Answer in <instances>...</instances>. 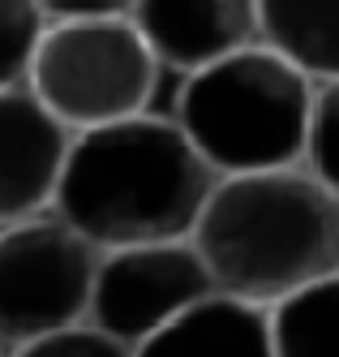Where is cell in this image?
Returning a JSON list of instances; mask_svg holds the SVG:
<instances>
[{
  "instance_id": "cell-8",
  "label": "cell",
  "mask_w": 339,
  "mask_h": 357,
  "mask_svg": "<svg viewBox=\"0 0 339 357\" xmlns=\"http://www.w3.org/2000/svg\"><path fill=\"white\" fill-rule=\"evenodd\" d=\"M129 22L159 69L185 78L258 43V0H138Z\"/></svg>"
},
{
  "instance_id": "cell-14",
  "label": "cell",
  "mask_w": 339,
  "mask_h": 357,
  "mask_svg": "<svg viewBox=\"0 0 339 357\" xmlns=\"http://www.w3.org/2000/svg\"><path fill=\"white\" fill-rule=\"evenodd\" d=\"M9 357H134V353L116 340H108L103 331H95L90 323H82V327L56 331V336L31 340L22 349H9Z\"/></svg>"
},
{
  "instance_id": "cell-5",
  "label": "cell",
  "mask_w": 339,
  "mask_h": 357,
  "mask_svg": "<svg viewBox=\"0 0 339 357\" xmlns=\"http://www.w3.org/2000/svg\"><path fill=\"white\" fill-rule=\"evenodd\" d=\"M99 250L43 211L0 228V344L22 349L31 340L82 327Z\"/></svg>"
},
{
  "instance_id": "cell-4",
  "label": "cell",
  "mask_w": 339,
  "mask_h": 357,
  "mask_svg": "<svg viewBox=\"0 0 339 357\" xmlns=\"http://www.w3.org/2000/svg\"><path fill=\"white\" fill-rule=\"evenodd\" d=\"M155 86L159 61L129 17L47 22L26 69V91L69 134L146 116Z\"/></svg>"
},
{
  "instance_id": "cell-11",
  "label": "cell",
  "mask_w": 339,
  "mask_h": 357,
  "mask_svg": "<svg viewBox=\"0 0 339 357\" xmlns=\"http://www.w3.org/2000/svg\"><path fill=\"white\" fill-rule=\"evenodd\" d=\"M275 357H339V271L267 310Z\"/></svg>"
},
{
  "instance_id": "cell-3",
  "label": "cell",
  "mask_w": 339,
  "mask_h": 357,
  "mask_svg": "<svg viewBox=\"0 0 339 357\" xmlns=\"http://www.w3.org/2000/svg\"><path fill=\"white\" fill-rule=\"evenodd\" d=\"M318 82L275 47L249 43L189 73L176 99V130L215 176L301 168Z\"/></svg>"
},
{
  "instance_id": "cell-1",
  "label": "cell",
  "mask_w": 339,
  "mask_h": 357,
  "mask_svg": "<svg viewBox=\"0 0 339 357\" xmlns=\"http://www.w3.org/2000/svg\"><path fill=\"white\" fill-rule=\"evenodd\" d=\"M215 181L176 121L146 112L73 134L52 211L99 254L189 241Z\"/></svg>"
},
{
  "instance_id": "cell-16",
  "label": "cell",
  "mask_w": 339,
  "mask_h": 357,
  "mask_svg": "<svg viewBox=\"0 0 339 357\" xmlns=\"http://www.w3.org/2000/svg\"><path fill=\"white\" fill-rule=\"evenodd\" d=\"M0 357H9V349H5V344H0Z\"/></svg>"
},
{
  "instance_id": "cell-2",
  "label": "cell",
  "mask_w": 339,
  "mask_h": 357,
  "mask_svg": "<svg viewBox=\"0 0 339 357\" xmlns=\"http://www.w3.org/2000/svg\"><path fill=\"white\" fill-rule=\"evenodd\" d=\"M189 245L215 293L271 310L339 271V198L305 168L219 176Z\"/></svg>"
},
{
  "instance_id": "cell-10",
  "label": "cell",
  "mask_w": 339,
  "mask_h": 357,
  "mask_svg": "<svg viewBox=\"0 0 339 357\" xmlns=\"http://www.w3.org/2000/svg\"><path fill=\"white\" fill-rule=\"evenodd\" d=\"M258 43L305 78L339 82V0H258Z\"/></svg>"
},
{
  "instance_id": "cell-9",
  "label": "cell",
  "mask_w": 339,
  "mask_h": 357,
  "mask_svg": "<svg viewBox=\"0 0 339 357\" xmlns=\"http://www.w3.org/2000/svg\"><path fill=\"white\" fill-rule=\"evenodd\" d=\"M134 357H275L267 310L211 293L176 323L155 331Z\"/></svg>"
},
{
  "instance_id": "cell-12",
  "label": "cell",
  "mask_w": 339,
  "mask_h": 357,
  "mask_svg": "<svg viewBox=\"0 0 339 357\" xmlns=\"http://www.w3.org/2000/svg\"><path fill=\"white\" fill-rule=\"evenodd\" d=\"M301 168L331 198H339V82H318V91H314V112H309V138H305Z\"/></svg>"
},
{
  "instance_id": "cell-6",
  "label": "cell",
  "mask_w": 339,
  "mask_h": 357,
  "mask_svg": "<svg viewBox=\"0 0 339 357\" xmlns=\"http://www.w3.org/2000/svg\"><path fill=\"white\" fill-rule=\"evenodd\" d=\"M211 293L215 284L189 241L108 250L99 254L86 323L134 353Z\"/></svg>"
},
{
  "instance_id": "cell-15",
  "label": "cell",
  "mask_w": 339,
  "mask_h": 357,
  "mask_svg": "<svg viewBox=\"0 0 339 357\" xmlns=\"http://www.w3.org/2000/svg\"><path fill=\"white\" fill-rule=\"evenodd\" d=\"M43 22H90V17H129L138 0H35Z\"/></svg>"
},
{
  "instance_id": "cell-7",
  "label": "cell",
  "mask_w": 339,
  "mask_h": 357,
  "mask_svg": "<svg viewBox=\"0 0 339 357\" xmlns=\"http://www.w3.org/2000/svg\"><path fill=\"white\" fill-rule=\"evenodd\" d=\"M73 134L22 86L0 91V228L52 211Z\"/></svg>"
},
{
  "instance_id": "cell-13",
  "label": "cell",
  "mask_w": 339,
  "mask_h": 357,
  "mask_svg": "<svg viewBox=\"0 0 339 357\" xmlns=\"http://www.w3.org/2000/svg\"><path fill=\"white\" fill-rule=\"evenodd\" d=\"M43 26L47 22L35 0H0V91L26 82Z\"/></svg>"
}]
</instances>
